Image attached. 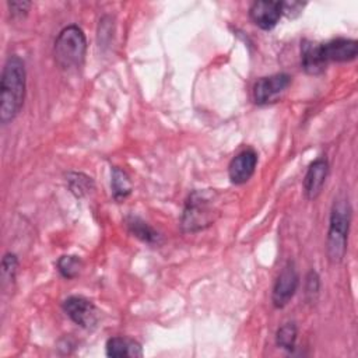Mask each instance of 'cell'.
Masks as SVG:
<instances>
[{
  "mask_svg": "<svg viewBox=\"0 0 358 358\" xmlns=\"http://www.w3.org/2000/svg\"><path fill=\"white\" fill-rule=\"evenodd\" d=\"M25 96V66L13 55L7 59L0 83V120L3 124L11 122L22 108Z\"/></svg>",
  "mask_w": 358,
  "mask_h": 358,
  "instance_id": "6da1fadb",
  "label": "cell"
},
{
  "mask_svg": "<svg viewBox=\"0 0 358 358\" xmlns=\"http://www.w3.org/2000/svg\"><path fill=\"white\" fill-rule=\"evenodd\" d=\"M218 194L214 190L193 192L185 206L182 215V229L186 232H197L210 227L218 213Z\"/></svg>",
  "mask_w": 358,
  "mask_h": 358,
  "instance_id": "7a4b0ae2",
  "label": "cell"
},
{
  "mask_svg": "<svg viewBox=\"0 0 358 358\" xmlns=\"http://www.w3.org/2000/svg\"><path fill=\"white\" fill-rule=\"evenodd\" d=\"M351 221V208L347 199L334 200L331 214H330V225L327 232L326 252L327 257L331 263H340L347 250L348 241V229Z\"/></svg>",
  "mask_w": 358,
  "mask_h": 358,
  "instance_id": "3957f363",
  "label": "cell"
},
{
  "mask_svg": "<svg viewBox=\"0 0 358 358\" xmlns=\"http://www.w3.org/2000/svg\"><path fill=\"white\" fill-rule=\"evenodd\" d=\"M87 39L81 28L69 25L60 31L55 42V60L60 69L80 67L85 59Z\"/></svg>",
  "mask_w": 358,
  "mask_h": 358,
  "instance_id": "277c9868",
  "label": "cell"
},
{
  "mask_svg": "<svg viewBox=\"0 0 358 358\" xmlns=\"http://www.w3.org/2000/svg\"><path fill=\"white\" fill-rule=\"evenodd\" d=\"M291 84V77L285 73L262 77L253 87V99L257 105L274 102Z\"/></svg>",
  "mask_w": 358,
  "mask_h": 358,
  "instance_id": "5b68a950",
  "label": "cell"
},
{
  "mask_svg": "<svg viewBox=\"0 0 358 358\" xmlns=\"http://www.w3.org/2000/svg\"><path fill=\"white\" fill-rule=\"evenodd\" d=\"M63 309L76 324L84 329H92L98 322L96 306L84 296H69L63 302Z\"/></svg>",
  "mask_w": 358,
  "mask_h": 358,
  "instance_id": "8992f818",
  "label": "cell"
},
{
  "mask_svg": "<svg viewBox=\"0 0 358 358\" xmlns=\"http://www.w3.org/2000/svg\"><path fill=\"white\" fill-rule=\"evenodd\" d=\"M317 53L324 64L329 62H348L355 59L358 53V45L354 39L337 38L317 45Z\"/></svg>",
  "mask_w": 358,
  "mask_h": 358,
  "instance_id": "52a82bcc",
  "label": "cell"
},
{
  "mask_svg": "<svg viewBox=\"0 0 358 358\" xmlns=\"http://www.w3.org/2000/svg\"><path fill=\"white\" fill-rule=\"evenodd\" d=\"M298 273L292 262H288L278 274L273 288V303L275 308H284L294 296L298 288Z\"/></svg>",
  "mask_w": 358,
  "mask_h": 358,
  "instance_id": "ba28073f",
  "label": "cell"
},
{
  "mask_svg": "<svg viewBox=\"0 0 358 358\" xmlns=\"http://www.w3.org/2000/svg\"><path fill=\"white\" fill-rule=\"evenodd\" d=\"M252 21L262 29H271L282 15L281 1H255L249 10Z\"/></svg>",
  "mask_w": 358,
  "mask_h": 358,
  "instance_id": "9c48e42d",
  "label": "cell"
},
{
  "mask_svg": "<svg viewBox=\"0 0 358 358\" xmlns=\"http://www.w3.org/2000/svg\"><path fill=\"white\" fill-rule=\"evenodd\" d=\"M257 164V154L253 150H243L239 152L228 166V175L232 183L242 185L248 182L256 168Z\"/></svg>",
  "mask_w": 358,
  "mask_h": 358,
  "instance_id": "30bf717a",
  "label": "cell"
},
{
  "mask_svg": "<svg viewBox=\"0 0 358 358\" xmlns=\"http://www.w3.org/2000/svg\"><path fill=\"white\" fill-rule=\"evenodd\" d=\"M327 173H329V164L324 158H319L310 164L303 180L305 194L309 200H315L320 194L324 186Z\"/></svg>",
  "mask_w": 358,
  "mask_h": 358,
  "instance_id": "8fae6325",
  "label": "cell"
},
{
  "mask_svg": "<svg viewBox=\"0 0 358 358\" xmlns=\"http://www.w3.org/2000/svg\"><path fill=\"white\" fill-rule=\"evenodd\" d=\"M106 355L113 358H123V357H141V345L124 337H112L106 343Z\"/></svg>",
  "mask_w": 358,
  "mask_h": 358,
  "instance_id": "7c38bea8",
  "label": "cell"
},
{
  "mask_svg": "<svg viewBox=\"0 0 358 358\" xmlns=\"http://www.w3.org/2000/svg\"><path fill=\"white\" fill-rule=\"evenodd\" d=\"M302 67L309 74L322 73L326 64L320 60L317 53V45L312 42H303L302 45Z\"/></svg>",
  "mask_w": 358,
  "mask_h": 358,
  "instance_id": "4fadbf2b",
  "label": "cell"
},
{
  "mask_svg": "<svg viewBox=\"0 0 358 358\" xmlns=\"http://www.w3.org/2000/svg\"><path fill=\"white\" fill-rule=\"evenodd\" d=\"M112 190H113V197L116 200H122L127 197L131 192V183L129 176L126 175L124 171L119 168H113L112 171Z\"/></svg>",
  "mask_w": 358,
  "mask_h": 358,
  "instance_id": "5bb4252c",
  "label": "cell"
},
{
  "mask_svg": "<svg viewBox=\"0 0 358 358\" xmlns=\"http://www.w3.org/2000/svg\"><path fill=\"white\" fill-rule=\"evenodd\" d=\"M127 225L130 228V231L137 236L140 238L141 241L144 242H148V243H154V242H158V234L151 228L148 227L144 221L136 218V217H131L129 221H127Z\"/></svg>",
  "mask_w": 358,
  "mask_h": 358,
  "instance_id": "9a60e30c",
  "label": "cell"
},
{
  "mask_svg": "<svg viewBox=\"0 0 358 358\" xmlns=\"http://www.w3.org/2000/svg\"><path fill=\"white\" fill-rule=\"evenodd\" d=\"M296 326L294 323H285L282 324L278 330H277V336H275V341L277 345L284 348V350H294L295 348V341H296Z\"/></svg>",
  "mask_w": 358,
  "mask_h": 358,
  "instance_id": "2e32d148",
  "label": "cell"
},
{
  "mask_svg": "<svg viewBox=\"0 0 358 358\" xmlns=\"http://www.w3.org/2000/svg\"><path fill=\"white\" fill-rule=\"evenodd\" d=\"M57 270L64 278H74L81 270V260L77 256H62L57 260Z\"/></svg>",
  "mask_w": 358,
  "mask_h": 358,
  "instance_id": "e0dca14e",
  "label": "cell"
},
{
  "mask_svg": "<svg viewBox=\"0 0 358 358\" xmlns=\"http://www.w3.org/2000/svg\"><path fill=\"white\" fill-rule=\"evenodd\" d=\"M17 267H18V262H17L15 255H11V253L4 255L3 260H1V284H3V287L14 282Z\"/></svg>",
  "mask_w": 358,
  "mask_h": 358,
  "instance_id": "ac0fdd59",
  "label": "cell"
},
{
  "mask_svg": "<svg viewBox=\"0 0 358 358\" xmlns=\"http://www.w3.org/2000/svg\"><path fill=\"white\" fill-rule=\"evenodd\" d=\"M8 7H10V13L13 17H24L29 10L31 3L29 1H8Z\"/></svg>",
  "mask_w": 358,
  "mask_h": 358,
  "instance_id": "d6986e66",
  "label": "cell"
},
{
  "mask_svg": "<svg viewBox=\"0 0 358 358\" xmlns=\"http://www.w3.org/2000/svg\"><path fill=\"white\" fill-rule=\"evenodd\" d=\"M303 8L302 3H296V1H281V10L282 14H287L288 17H295L294 13L299 14Z\"/></svg>",
  "mask_w": 358,
  "mask_h": 358,
  "instance_id": "ffe728a7",
  "label": "cell"
},
{
  "mask_svg": "<svg viewBox=\"0 0 358 358\" xmlns=\"http://www.w3.org/2000/svg\"><path fill=\"white\" fill-rule=\"evenodd\" d=\"M319 291V277L315 271H310L306 277V295H310L313 298V294H317Z\"/></svg>",
  "mask_w": 358,
  "mask_h": 358,
  "instance_id": "44dd1931",
  "label": "cell"
}]
</instances>
